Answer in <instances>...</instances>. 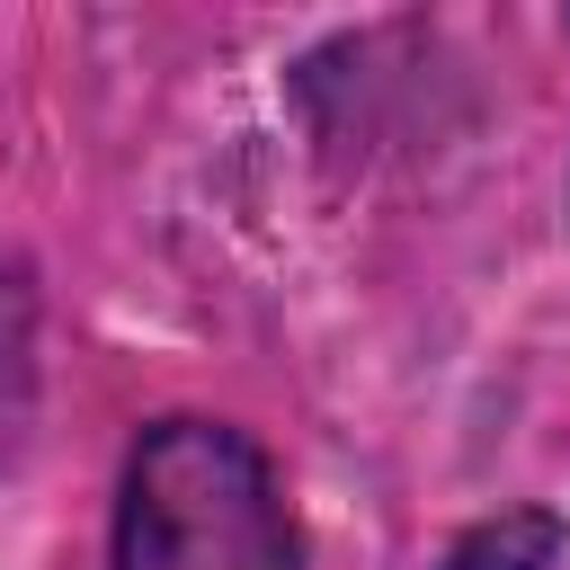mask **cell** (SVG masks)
Instances as JSON below:
<instances>
[{
    "mask_svg": "<svg viewBox=\"0 0 570 570\" xmlns=\"http://www.w3.org/2000/svg\"><path fill=\"white\" fill-rule=\"evenodd\" d=\"M561 561H570V517L543 508V499L490 508V517H472V525L436 552V570H561Z\"/></svg>",
    "mask_w": 570,
    "mask_h": 570,
    "instance_id": "obj_2",
    "label": "cell"
},
{
    "mask_svg": "<svg viewBox=\"0 0 570 570\" xmlns=\"http://www.w3.org/2000/svg\"><path fill=\"white\" fill-rule=\"evenodd\" d=\"M36 428V276L0 258V472Z\"/></svg>",
    "mask_w": 570,
    "mask_h": 570,
    "instance_id": "obj_3",
    "label": "cell"
},
{
    "mask_svg": "<svg viewBox=\"0 0 570 570\" xmlns=\"http://www.w3.org/2000/svg\"><path fill=\"white\" fill-rule=\"evenodd\" d=\"M107 570H303L276 454L205 410H169L125 445Z\"/></svg>",
    "mask_w": 570,
    "mask_h": 570,
    "instance_id": "obj_1",
    "label": "cell"
}]
</instances>
